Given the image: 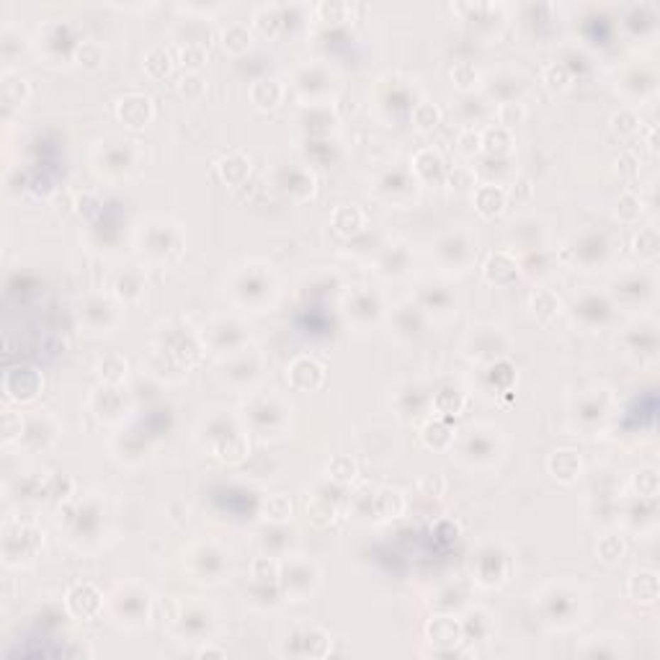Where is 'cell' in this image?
Segmentation results:
<instances>
[{
    "label": "cell",
    "instance_id": "cell-13",
    "mask_svg": "<svg viewBox=\"0 0 660 660\" xmlns=\"http://www.w3.org/2000/svg\"><path fill=\"white\" fill-rule=\"evenodd\" d=\"M333 228L341 235H354L364 228V214L356 206H341L333 214Z\"/></svg>",
    "mask_w": 660,
    "mask_h": 660
},
{
    "label": "cell",
    "instance_id": "cell-27",
    "mask_svg": "<svg viewBox=\"0 0 660 660\" xmlns=\"http://www.w3.org/2000/svg\"><path fill=\"white\" fill-rule=\"evenodd\" d=\"M452 80H454L462 91H469V88L477 86L480 75H477V67L472 62H457L454 67H452Z\"/></svg>",
    "mask_w": 660,
    "mask_h": 660
},
{
    "label": "cell",
    "instance_id": "cell-16",
    "mask_svg": "<svg viewBox=\"0 0 660 660\" xmlns=\"http://www.w3.org/2000/svg\"><path fill=\"white\" fill-rule=\"evenodd\" d=\"M423 441H426L428 449H447L452 444V428L444 423V420H431L426 428H423Z\"/></svg>",
    "mask_w": 660,
    "mask_h": 660
},
{
    "label": "cell",
    "instance_id": "cell-15",
    "mask_svg": "<svg viewBox=\"0 0 660 660\" xmlns=\"http://www.w3.org/2000/svg\"><path fill=\"white\" fill-rule=\"evenodd\" d=\"M222 47L230 55H242L250 47V31L242 23H233V26H228V29L222 31Z\"/></svg>",
    "mask_w": 660,
    "mask_h": 660
},
{
    "label": "cell",
    "instance_id": "cell-14",
    "mask_svg": "<svg viewBox=\"0 0 660 660\" xmlns=\"http://www.w3.org/2000/svg\"><path fill=\"white\" fill-rule=\"evenodd\" d=\"M214 454L220 457L222 462H240L242 457H245V441H242V436H237V433H228V436H222L217 444H214Z\"/></svg>",
    "mask_w": 660,
    "mask_h": 660
},
{
    "label": "cell",
    "instance_id": "cell-10",
    "mask_svg": "<svg viewBox=\"0 0 660 660\" xmlns=\"http://www.w3.org/2000/svg\"><path fill=\"white\" fill-rule=\"evenodd\" d=\"M475 206H477V212L490 220V217H496V214L503 212L505 194L500 191L498 186H483V189H477V194H475Z\"/></svg>",
    "mask_w": 660,
    "mask_h": 660
},
{
    "label": "cell",
    "instance_id": "cell-45",
    "mask_svg": "<svg viewBox=\"0 0 660 660\" xmlns=\"http://www.w3.org/2000/svg\"><path fill=\"white\" fill-rule=\"evenodd\" d=\"M199 655H201V658H206V655H217V658H222L225 653H222V650H201Z\"/></svg>",
    "mask_w": 660,
    "mask_h": 660
},
{
    "label": "cell",
    "instance_id": "cell-7",
    "mask_svg": "<svg viewBox=\"0 0 660 660\" xmlns=\"http://www.w3.org/2000/svg\"><path fill=\"white\" fill-rule=\"evenodd\" d=\"M658 575L653 573V570H639V573H634L630 578V583H627V591H630V596L634 598V601H642V603H653L655 598H658Z\"/></svg>",
    "mask_w": 660,
    "mask_h": 660
},
{
    "label": "cell",
    "instance_id": "cell-12",
    "mask_svg": "<svg viewBox=\"0 0 660 660\" xmlns=\"http://www.w3.org/2000/svg\"><path fill=\"white\" fill-rule=\"evenodd\" d=\"M220 173H222V178H225L230 186H240L242 181L248 178V173H250L248 157L240 155V152H233L230 157H225V160H222Z\"/></svg>",
    "mask_w": 660,
    "mask_h": 660
},
{
    "label": "cell",
    "instance_id": "cell-40",
    "mask_svg": "<svg viewBox=\"0 0 660 660\" xmlns=\"http://www.w3.org/2000/svg\"><path fill=\"white\" fill-rule=\"evenodd\" d=\"M253 578H258V581H263V583L276 581L279 565L274 560H269V557H258V560L253 562Z\"/></svg>",
    "mask_w": 660,
    "mask_h": 660
},
{
    "label": "cell",
    "instance_id": "cell-3",
    "mask_svg": "<svg viewBox=\"0 0 660 660\" xmlns=\"http://www.w3.org/2000/svg\"><path fill=\"white\" fill-rule=\"evenodd\" d=\"M518 263L516 258L511 256V253H505V250H498V253H493V256L485 261V279H488L490 284L496 286H508L513 284V281H518Z\"/></svg>",
    "mask_w": 660,
    "mask_h": 660
},
{
    "label": "cell",
    "instance_id": "cell-34",
    "mask_svg": "<svg viewBox=\"0 0 660 660\" xmlns=\"http://www.w3.org/2000/svg\"><path fill=\"white\" fill-rule=\"evenodd\" d=\"M263 513H266V518H271V521H284V518L291 516V500L286 496L269 498V503H266Z\"/></svg>",
    "mask_w": 660,
    "mask_h": 660
},
{
    "label": "cell",
    "instance_id": "cell-25",
    "mask_svg": "<svg viewBox=\"0 0 660 660\" xmlns=\"http://www.w3.org/2000/svg\"><path fill=\"white\" fill-rule=\"evenodd\" d=\"M483 145L490 155H503V152H508V147H511V137H508V132H505L503 127L488 129L483 137Z\"/></svg>",
    "mask_w": 660,
    "mask_h": 660
},
{
    "label": "cell",
    "instance_id": "cell-35",
    "mask_svg": "<svg viewBox=\"0 0 660 660\" xmlns=\"http://www.w3.org/2000/svg\"><path fill=\"white\" fill-rule=\"evenodd\" d=\"M634 488L642 498H655L658 496V475L655 469H642L634 475Z\"/></svg>",
    "mask_w": 660,
    "mask_h": 660
},
{
    "label": "cell",
    "instance_id": "cell-28",
    "mask_svg": "<svg viewBox=\"0 0 660 660\" xmlns=\"http://www.w3.org/2000/svg\"><path fill=\"white\" fill-rule=\"evenodd\" d=\"M75 57L80 60V65H86V67H91V70H96L101 62H104V50H101L99 42H83L78 44V50H75Z\"/></svg>",
    "mask_w": 660,
    "mask_h": 660
},
{
    "label": "cell",
    "instance_id": "cell-30",
    "mask_svg": "<svg viewBox=\"0 0 660 660\" xmlns=\"http://www.w3.org/2000/svg\"><path fill=\"white\" fill-rule=\"evenodd\" d=\"M570 78H573V72H570V67L568 65H562V62H552V65H547L544 67V80H547V86L549 88H565L570 83Z\"/></svg>",
    "mask_w": 660,
    "mask_h": 660
},
{
    "label": "cell",
    "instance_id": "cell-42",
    "mask_svg": "<svg viewBox=\"0 0 660 660\" xmlns=\"http://www.w3.org/2000/svg\"><path fill=\"white\" fill-rule=\"evenodd\" d=\"M433 534H436V539H439L441 544H449V542H457V537H459V526H457L454 521L444 518V521H439V524H436Z\"/></svg>",
    "mask_w": 660,
    "mask_h": 660
},
{
    "label": "cell",
    "instance_id": "cell-11",
    "mask_svg": "<svg viewBox=\"0 0 660 660\" xmlns=\"http://www.w3.org/2000/svg\"><path fill=\"white\" fill-rule=\"evenodd\" d=\"M171 67H173L171 52L165 50L163 44H155V47L145 55V70H147L150 78H155V80L168 78V75H171Z\"/></svg>",
    "mask_w": 660,
    "mask_h": 660
},
{
    "label": "cell",
    "instance_id": "cell-44",
    "mask_svg": "<svg viewBox=\"0 0 660 660\" xmlns=\"http://www.w3.org/2000/svg\"><path fill=\"white\" fill-rule=\"evenodd\" d=\"M420 488L428 490V496H439L441 490H444V480H441V477H431V475H428L426 480L420 483Z\"/></svg>",
    "mask_w": 660,
    "mask_h": 660
},
{
    "label": "cell",
    "instance_id": "cell-9",
    "mask_svg": "<svg viewBox=\"0 0 660 660\" xmlns=\"http://www.w3.org/2000/svg\"><path fill=\"white\" fill-rule=\"evenodd\" d=\"M281 96H284V88L271 78H261L250 86V101H253L258 108L279 106V104H281Z\"/></svg>",
    "mask_w": 660,
    "mask_h": 660
},
{
    "label": "cell",
    "instance_id": "cell-24",
    "mask_svg": "<svg viewBox=\"0 0 660 660\" xmlns=\"http://www.w3.org/2000/svg\"><path fill=\"white\" fill-rule=\"evenodd\" d=\"M462 405H464V398L454 390H441L439 395L433 398V408H436V413H441V415H457V413L462 410Z\"/></svg>",
    "mask_w": 660,
    "mask_h": 660
},
{
    "label": "cell",
    "instance_id": "cell-38",
    "mask_svg": "<svg viewBox=\"0 0 660 660\" xmlns=\"http://www.w3.org/2000/svg\"><path fill=\"white\" fill-rule=\"evenodd\" d=\"M639 212H642V204H639V199L634 196V194H625L622 199H619V220L625 222H634L639 217Z\"/></svg>",
    "mask_w": 660,
    "mask_h": 660
},
{
    "label": "cell",
    "instance_id": "cell-21",
    "mask_svg": "<svg viewBox=\"0 0 660 660\" xmlns=\"http://www.w3.org/2000/svg\"><path fill=\"white\" fill-rule=\"evenodd\" d=\"M99 371H101V376H104L108 384H119L121 379L127 376V362H124L121 356H116V354H108L106 359L101 362Z\"/></svg>",
    "mask_w": 660,
    "mask_h": 660
},
{
    "label": "cell",
    "instance_id": "cell-23",
    "mask_svg": "<svg viewBox=\"0 0 660 660\" xmlns=\"http://www.w3.org/2000/svg\"><path fill=\"white\" fill-rule=\"evenodd\" d=\"M281 23H284V16H281V11H279V8H274V6H271V8L269 6L261 8V11L256 13V26L266 36L276 34V31L281 29Z\"/></svg>",
    "mask_w": 660,
    "mask_h": 660
},
{
    "label": "cell",
    "instance_id": "cell-43",
    "mask_svg": "<svg viewBox=\"0 0 660 660\" xmlns=\"http://www.w3.org/2000/svg\"><path fill=\"white\" fill-rule=\"evenodd\" d=\"M459 145H462V150H464V152H477V150H480V145H483V137L475 135V132H467V135H462Z\"/></svg>",
    "mask_w": 660,
    "mask_h": 660
},
{
    "label": "cell",
    "instance_id": "cell-39",
    "mask_svg": "<svg viewBox=\"0 0 660 660\" xmlns=\"http://www.w3.org/2000/svg\"><path fill=\"white\" fill-rule=\"evenodd\" d=\"M614 132H619L622 137H630V135H634L639 129V121H637V116L632 114V111H619V114H614Z\"/></svg>",
    "mask_w": 660,
    "mask_h": 660
},
{
    "label": "cell",
    "instance_id": "cell-4",
    "mask_svg": "<svg viewBox=\"0 0 660 660\" xmlns=\"http://www.w3.org/2000/svg\"><path fill=\"white\" fill-rule=\"evenodd\" d=\"M323 376H325V369L310 356H299L289 367V379L297 390H315L323 384Z\"/></svg>",
    "mask_w": 660,
    "mask_h": 660
},
{
    "label": "cell",
    "instance_id": "cell-19",
    "mask_svg": "<svg viewBox=\"0 0 660 660\" xmlns=\"http://www.w3.org/2000/svg\"><path fill=\"white\" fill-rule=\"evenodd\" d=\"M315 13L320 16V21L338 23V21H346V16L351 13V6H348V3H341V0H323V3L315 6Z\"/></svg>",
    "mask_w": 660,
    "mask_h": 660
},
{
    "label": "cell",
    "instance_id": "cell-5",
    "mask_svg": "<svg viewBox=\"0 0 660 660\" xmlns=\"http://www.w3.org/2000/svg\"><path fill=\"white\" fill-rule=\"evenodd\" d=\"M67 609H70V614H75V617H96L101 609V593L93 586H88V583H83V586H75V588L67 593Z\"/></svg>",
    "mask_w": 660,
    "mask_h": 660
},
{
    "label": "cell",
    "instance_id": "cell-26",
    "mask_svg": "<svg viewBox=\"0 0 660 660\" xmlns=\"http://www.w3.org/2000/svg\"><path fill=\"white\" fill-rule=\"evenodd\" d=\"M328 472L338 483H351L356 477V462L351 457H333L330 464H328Z\"/></svg>",
    "mask_w": 660,
    "mask_h": 660
},
{
    "label": "cell",
    "instance_id": "cell-32",
    "mask_svg": "<svg viewBox=\"0 0 660 660\" xmlns=\"http://www.w3.org/2000/svg\"><path fill=\"white\" fill-rule=\"evenodd\" d=\"M524 116H526V111H524V106H521L518 101H503V104L498 106V121L503 124V129L518 124V121L524 119Z\"/></svg>",
    "mask_w": 660,
    "mask_h": 660
},
{
    "label": "cell",
    "instance_id": "cell-33",
    "mask_svg": "<svg viewBox=\"0 0 660 660\" xmlns=\"http://www.w3.org/2000/svg\"><path fill=\"white\" fill-rule=\"evenodd\" d=\"M598 554H601V560L606 562H617L622 560V554H625V542H622V537H603L601 542H598Z\"/></svg>",
    "mask_w": 660,
    "mask_h": 660
},
{
    "label": "cell",
    "instance_id": "cell-31",
    "mask_svg": "<svg viewBox=\"0 0 660 660\" xmlns=\"http://www.w3.org/2000/svg\"><path fill=\"white\" fill-rule=\"evenodd\" d=\"M413 121L420 129H433L441 121V111L433 104H418V106L413 108Z\"/></svg>",
    "mask_w": 660,
    "mask_h": 660
},
{
    "label": "cell",
    "instance_id": "cell-17",
    "mask_svg": "<svg viewBox=\"0 0 660 660\" xmlns=\"http://www.w3.org/2000/svg\"><path fill=\"white\" fill-rule=\"evenodd\" d=\"M335 505L328 500V498H315L313 503L307 505V518L313 521L315 526H320V529H325V526H330L335 521Z\"/></svg>",
    "mask_w": 660,
    "mask_h": 660
},
{
    "label": "cell",
    "instance_id": "cell-8",
    "mask_svg": "<svg viewBox=\"0 0 660 660\" xmlns=\"http://www.w3.org/2000/svg\"><path fill=\"white\" fill-rule=\"evenodd\" d=\"M428 637L436 645H457L462 639V627L452 617H433L426 627Z\"/></svg>",
    "mask_w": 660,
    "mask_h": 660
},
{
    "label": "cell",
    "instance_id": "cell-41",
    "mask_svg": "<svg viewBox=\"0 0 660 660\" xmlns=\"http://www.w3.org/2000/svg\"><path fill=\"white\" fill-rule=\"evenodd\" d=\"M178 91L184 93L186 99H199L201 93H204V80H201L196 72H189V75H184V78H181V83H178Z\"/></svg>",
    "mask_w": 660,
    "mask_h": 660
},
{
    "label": "cell",
    "instance_id": "cell-6",
    "mask_svg": "<svg viewBox=\"0 0 660 660\" xmlns=\"http://www.w3.org/2000/svg\"><path fill=\"white\" fill-rule=\"evenodd\" d=\"M547 467H549L552 477H557L562 483H573L575 477L581 475V457L573 449H560V452H554L549 457Z\"/></svg>",
    "mask_w": 660,
    "mask_h": 660
},
{
    "label": "cell",
    "instance_id": "cell-20",
    "mask_svg": "<svg viewBox=\"0 0 660 660\" xmlns=\"http://www.w3.org/2000/svg\"><path fill=\"white\" fill-rule=\"evenodd\" d=\"M415 171H418L420 178H439L441 176V157L433 152V150H420L415 155Z\"/></svg>",
    "mask_w": 660,
    "mask_h": 660
},
{
    "label": "cell",
    "instance_id": "cell-2",
    "mask_svg": "<svg viewBox=\"0 0 660 660\" xmlns=\"http://www.w3.org/2000/svg\"><path fill=\"white\" fill-rule=\"evenodd\" d=\"M116 114H119V119L124 121L127 127L140 129L152 119V101H150L147 96H140V93H129V96H124V99L119 101Z\"/></svg>",
    "mask_w": 660,
    "mask_h": 660
},
{
    "label": "cell",
    "instance_id": "cell-1",
    "mask_svg": "<svg viewBox=\"0 0 660 660\" xmlns=\"http://www.w3.org/2000/svg\"><path fill=\"white\" fill-rule=\"evenodd\" d=\"M6 395L16 403H29L42 390V376L34 367H13L6 371Z\"/></svg>",
    "mask_w": 660,
    "mask_h": 660
},
{
    "label": "cell",
    "instance_id": "cell-18",
    "mask_svg": "<svg viewBox=\"0 0 660 660\" xmlns=\"http://www.w3.org/2000/svg\"><path fill=\"white\" fill-rule=\"evenodd\" d=\"M532 310L542 323H549L554 315L560 313V299L554 297L552 291H537L532 297Z\"/></svg>",
    "mask_w": 660,
    "mask_h": 660
},
{
    "label": "cell",
    "instance_id": "cell-29",
    "mask_svg": "<svg viewBox=\"0 0 660 660\" xmlns=\"http://www.w3.org/2000/svg\"><path fill=\"white\" fill-rule=\"evenodd\" d=\"M634 248H637V253L642 258H655L660 250V240H658V233H655L653 228L642 230V233L634 237Z\"/></svg>",
    "mask_w": 660,
    "mask_h": 660
},
{
    "label": "cell",
    "instance_id": "cell-22",
    "mask_svg": "<svg viewBox=\"0 0 660 660\" xmlns=\"http://www.w3.org/2000/svg\"><path fill=\"white\" fill-rule=\"evenodd\" d=\"M403 496L400 493H395V490H382L379 496H376V511H379V516H387V518H395L403 513Z\"/></svg>",
    "mask_w": 660,
    "mask_h": 660
},
{
    "label": "cell",
    "instance_id": "cell-37",
    "mask_svg": "<svg viewBox=\"0 0 660 660\" xmlns=\"http://www.w3.org/2000/svg\"><path fill=\"white\" fill-rule=\"evenodd\" d=\"M181 62H184L186 67H191V70L201 67V65L206 62L204 44H186V47H181Z\"/></svg>",
    "mask_w": 660,
    "mask_h": 660
},
{
    "label": "cell",
    "instance_id": "cell-36",
    "mask_svg": "<svg viewBox=\"0 0 660 660\" xmlns=\"http://www.w3.org/2000/svg\"><path fill=\"white\" fill-rule=\"evenodd\" d=\"M490 379H493V382L500 379L498 390H508V387L516 382V369H513V364L511 362H496L493 364V369H490Z\"/></svg>",
    "mask_w": 660,
    "mask_h": 660
}]
</instances>
